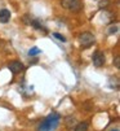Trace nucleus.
I'll return each mask as SVG.
<instances>
[{
	"instance_id": "15",
	"label": "nucleus",
	"mask_w": 120,
	"mask_h": 131,
	"mask_svg": "<svg viewBox=\"0 0 120 131\" xmlns=\"http://www.w3.org/2000/svg\"><path fill=\"white\" fill-rule=\"evenodd\" d=\"M117 31V26H112V27H110V34H115Z\"/></svg>"
},
{
	"instance_id": "4",
	"label": "nucleus",
	"mask_w": 120,
	"mask_h": 131,
	"mask_svg": "<svg viewBox=\"0 0 120 131\" xmlns=\"http://www.w3.org/2000/svg\"><path fill=\"white\" fill-rule=\"evenodd\" d=\"M93 65L97 66V68H101V66L105 65V54L102 52H99V51L94 52V54H93Z\"/></svg>"
},
{
	"instance_id": "2",
	"label": "nucleus",
	"mask_w": 120,
	"mask_h": 131,
	"mask_svg": "<svg viewBox=\"0 0 120 131\" xmlns=\"http://www.w3.org/2000/svg\"><path fill=\"white\" fill-rule=\"evenodd\" d=\"M62 7L72 12H80L82 3H80V0H62Z\"/></svg>"
},
{
	"instance_id": "3",
	"label": "nucleus",
	"mask_w": 120,
	"mask_h": 131,
	"mask_svg": "<svg viewBox=\"0 0 120 131\" xmlns=\"http://www.w3.org/2000/svg\"><path fill=\"white\" fill-rule=\"evenodd\" d=\"M79 39H80V43H82V46L84 48H88V47H90L94 43V36L90 32H83L82 35L79 36Z\"/></svg>"
},
{
	"instance_id": "10",
	"label": "nucleus",
	"mask_w": 120,
	"mask_h": 131,
	"mask_svg": "<svg viewBox=\"0 0 120 131\" xmlns=\"http://www.w3.org/2000/svg\"><path fill=\"white\" fill-rule=\"evenodd\" d=\"M40 52H42V51H40L37 47H32V48L29 51V54H30V56H36V54H39Z\"/></svg>"
},
{
	"instance_id": "9",
	"label": "nucleus",
	"mask_w": 120,
	"mask_h": 131,
	"mask_svg": "<svg viewBox=\"0 0 120 131\" xmlns=\"http://www.w3.org/2000/svg\"><path fill=\"white\" fill-rule=\"evenodd\" d=\"M75 131H88V125L85 122H80L75 126Z\"/></svg>"
},
{
	"instance_id": "7",
	"label": "nucleus",
	"mask_w": 120,
	"mask_h": 131,
	"mask_svg": "<svg viewBox=\"0 0 120 131\" xmlns=\"http://www.w3.org/2000/svg\"><path fill=\"white\" fill-rule=\"evenodd\" d=\"M30 25H32V26H34V27H35L36 30H43L44 32H47V29H45V27H44V26H43L42 24H40V22H39L37 20H31Z\"/></svg>"
},
{
	"instance_id": "8",
	"label": "nucleus",
	"mask_w": 120,
	"mask_h": 131,
	"mask_svg": "<svg viewBox=\"0 0 120 131\" xmlns=\"http://www.w3.org/2000/svg\"><path fill=\"white\" fill-rule=\"evenodd\" d=\"M76 126V119L74 118V117H67L66 118V127L67 128H72V127H75Z\"/></svg>"
},
{
	"instance_id": "12",
	"label": "nucleus",
	"mask_w": 120,
	"mask_h": 131,
	"mask_svg": "<svg viewBox=\"0 0 120 131\" xmlns=\"http://www.w3.org/2000/svg\"><path fill=\"white\" fill-rule=\"evenodd\" d=\"M53 36H54V38H57L58 40L63 42V43L66 42V38H65V36H63V35H61V34H58V32H54V34H53Z\"/></svg>"
},
{
	"instance_id": "1",
	"label": "nucleus",
	"mask_w": 120,
	"mask_h": 131,
	"mask_svg": "<svg viewBox=\"0 0 120 131\" xmlns=\"http://www.w3.org/2000/svg\"><path fill=\"white\" fill-rule=\"evenodd\" d=\"M59 119H61L59 114H57V113L49 114L42 122V125L39 126V131H54L58 127V125H59Z\"/></svg>"
},
{
	"instance_id": "6",
	"label": "nucleus",
	"mask_w": 120,
	"mask_h": 131,
	"mask_svg": "<svg viewBox=\"0 0 120 131\" xmlns=\"http://www.w3.org/2000/svg\"><path fill=\"white\" fill-rule=\"evenodd\" d=\"M10 20V12L8 9H2L0 10V22L2 24H7Z\"/></svg>"
},
{
	"instance_id": "13",
	"label": "nucleus",
	"mask_w": 120,
	"mask_h": 131,
	"mask_svg": "<svg viewBox=\"0 0 120 131\" xmlns=\"http://www.w3.org/2000/svg\"><path fill=\"white\" fill-rule=\"evenodd\" d=\"M22 20H23V22H25L26 25H30V22H31V18H30V16H29V14H25Z\"/></svg>"
},
{
	"instance_id": "16",
	"label": "nucleus",
	"mask_w": 120,
	"mask_h": 131,
	"mask_svg": "<svg viewBox=\"0 0 120 131\" xmlns=\"http://www.w3.org/2000/svg\"><path fill=\"white\" fill-rule=\"evenodd\" d=\"M112 131H119V130H112Z\"/></svg>"
},
{
	"instance_id": "14",
	"label": "nucleus",
	"mask_w": 120,
	"mask_h": 131,
	"mask_svg": "<svg viewBox=\"0 0 120 131\" xmlns=\"http://www.w3.org/2000/svg\"><path fill=\"white\" fill-rule=\"evenodd\" d=\"M114 64H115V66H116V68H120V59H119V56H116V57H115Z\"/></svg>"
},
{
	"instance_id": "11",
	"label": "nucleus",
	"mask_w": 120,
	"mask_h": 131,
	"mask_svg": "<svg viewBox=\"0 0 120 131\" xmlns=\"http://www.w3.org/2000/svg\"><path fill=\"white\" fill-rule=\"evenodd\" d=\"M109 3H110L109 0H101V2L98 3V7L101 8V9H103V8H106V7L109 5Z\"/></svg>"
},
{
	"instance_id": "5",
	"label": "nucleus",
	"mask_w": 120,
	"mask_h": 131,
	"mask_svg": "<svg viewBox=\"0 0 120 131\" xmlns=\"http://www.w3.org/2000/svg\"><path fill=\"white\" fill-rule=\"evenodd\" d=\"M8 69L13 73V74H19V73H22L25 66L22 62H19V61H12L9 65H8Z\"/></svg>"
}]
</instances>
